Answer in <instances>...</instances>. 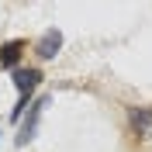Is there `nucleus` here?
<instances>
[{
  "label": "nucleus",
  "instance_id": "nucleus-1",
  "mask_svg": "<svg viewBox=\"0 0 152 152\" xmlns=\"http://www.w3.org/2000/svg\"><path fill=\"white\" fill-rule=\"evenodd\" d=\"M59 48H62V35H59L56 28H48L45 35L35 42V56H38V59H56Z\"/></svg>",
  "mask_w": 152,
  "mask_h": 152
},
{
  "label": "nucleus",
  "instance_id": "nucleus-3",
  "mask_svg": "<svg viewBox=\"0 0 152 152\" xmlns=\"http://www.w3.org/2000/svg\"><path fill=\"white\" fill-rule=\"evenodd\" d=\"M38 83H42V73L38 69H14V86H18V94L28 100L31 90H38Z\"/></svg>",
  "mask_w": 152,
  "mask_h": 152
},
{
  "label": "nucleus",
  "instance_id": "nucleus-2",
  "mask_svg": "<svg viewBox=\"0 0 152 152\" xmlns=\"http://www.w3.org/2000/svg\"><path fill=\"white\" fill-rule=\"evenodd\" d=\"M24 48H28V42H21V38L4 42V45H0V66H4V69H18L21 56H24Z\"/></svg>",
  "mask_w": 152,
  "mask_h": 152
},
{
  "label": "nucleus",
  "instance_id": "nucleus-4",
  "mask_svg": "<svg viewBox=\"0 0 152 152\" xmlns=\"http://www.w3.org/2000/svg\"><path fill=\"white\" fill-rule=\"evenodd\" d=\"M45 104H48V97H38L35 104H31V118L24 121V128H21V135H18V142H21V145L28 142L31 135H35V124H38V118H42V111H45Z\"/></svg>",
  "mask_w": 152,
  "mask_h": 152
}]
</instances>
